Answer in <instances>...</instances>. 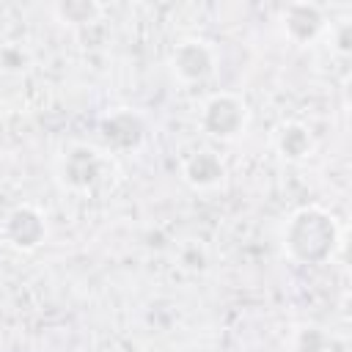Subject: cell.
Returning <instances> with one entry per match:
<instances>
[{
  "label": "cell",
  "mask_w": 352,
  "mask_h": 352,
  "mask_svg": "<svg viewBox=\"0 0 352 352\" xmlns=\"http://www.w3.org/2000/svg\"><path fill=\"white\" fill-rule=\"evenodd\" d=\"M69 22H88L91 19V14H96V6H91V3H66V6H60L58 8Z\"/></svg>",
  "instance_id": "cell-10"
},
{
  "label": "cell",
  "mask_w": 352,
  "mask_h": 352,
  "mask_svg": "<svg viewBox=\"0 0 352 352\" xmlns=\"http://www.w3.org/2000/svg\"><path fill=\"white\" fill-rule=\"evenodd\" d=\"M245 124V107L234 96H214L204 110V126L217 138H231Z\"/></svg>",
  "instance_id": "cell-2"
},
{
  "label": "cell",
  "mask_w": 352,
  "mask_h": 352,
  "mask_svg": "<svg viewBox=\"0 0 352 352\" xmlns=\"http://www.w3.org/2000/svg\"><path fill=\"white\" fill-rule=\"evenodd\" d=\"M63 176H66V182L72 187H88L99 176V160H96V154L91 148H74L66 157Z\"/></svg>",
  "instance_id": "cell-6"
},
{
  "label": "cell",
  "mask_w": 352,
  "mask_h": 352,
  "mask_svg": "<svg viewBox=\"0 0 352 352\" xmlns=\"http://www.w3.org/2000/svg\"><path fill=\"white\" fill-rule=\"evenodd\" d=\"M126 132L143 138V124L138 121V116H132V113H116V116H110V118L104 121V140H107V143H113V146H118V148L138 146V140L129 138Z\"/></svg>",
  "instance_id": "cell-7"
},
{
  "label": "cell",
  "mask_w": 352,
  "mask_h": 352,
  "mask_svg": "<svg viewBox=\"0 0 352 352\" xmlns=\"http://www.w3.org/2000/svg\"><path fill=\"white\" fill-rule=\"evenodd\" d=\"M173 69H176V74L182 80L201 82V80H206L212 74L214 60H212L209 47H204L201 41H184L173 52Z\"/></svg>",
  "instance_id": "cell-3"
},
{
  "label": "cell",
  "mask_w": 352,
  "mask_h": 352,
  "mask_svg": "<svg viewBox=\"0 0 352 352\" xmlns=\"http://www.w3.org/2000/svg\"><path fill=\"white\" fill-rule=\"evenodd\" d=\"M336 242L333 217L322 209H300L286 226V248L300 261H322Z\"/></svg>",
  "instance_id": "cell-1"
},
{
  "label": "cell",
  "mask_w": 352,
  "mask_h": 352,
  "mask_svg": "<svg viewBox=\"0 0 352 352\" xmlns=\"http://www.w3.org/2000/svg\"><path fill=\"white\" fill-rule=\"evenodd\" d=\"M6 234L8 239L16 245V248H36L44 236V223H41V214L22 206V209H14L6 220Z\"/></svg>",
  "instance_id": "cell-4"
},
{
  "label": "cell",
  "mask_w": 352,
  "mask_h": 352,
  "mask_svg": "<svg viewBox=\"0 0 352 352\" xmlns=\"http://www.w3.org/2000/svg\"><path fill=\"white\" fill-rule=\"evenodd\" d=\"M184 176L195 187H209V184H214V182L223 179V162L212 151H201V154H195V157L187 160Z\"/></svg>",
  "instance_id": "cell-8"
},
{
  "label": "cell",
  "mask_w": 352,
  "mask_h": 352,
  "mask_svg": "<svg viewBox=\"0 0 352 352\" xmlns=\"http://www.w3.org/2000/svg\"><path fill=\"white\" fill-rule=\"evenodd\" d=\"M286 33L294 38V41H311L322 33L324 28V16L316 6H308V3H294L286 8Z\"/></svg>",
  "instance_id": "cell-5"
},
{
  "label": "cell",
  "mask_w": 352,
  "mask_h": 352,
  "mask_svg": "<svg viewBox=\"0 0 352 352\" xmlns=\"http://www.w3.org/2000/svg\"><path fill=\"white\" fill-rule=\"evenodd\" d=\"M278 148H280L283 157L300 160V157H305L311 151V135L300 124H286L280 129V135H278Z\"/></svg>",
  "instance_id": "cell-9"
}]
</instances>
